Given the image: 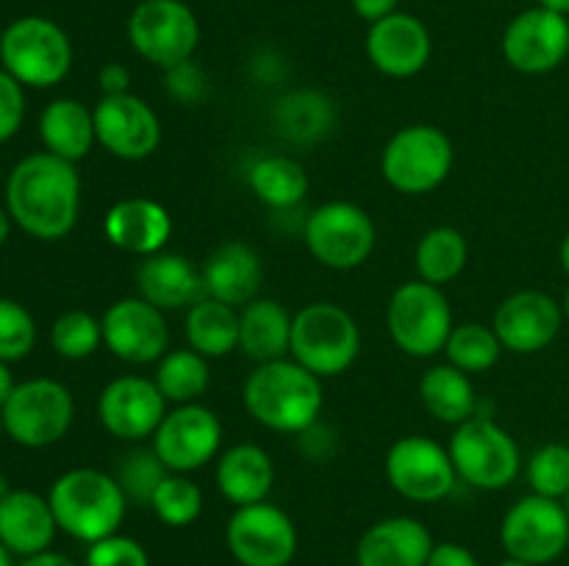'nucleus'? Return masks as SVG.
Returning <instances> with one entry per match:
<instances>
[{
	"label": "nucleus",
	"instance_id": "nucleus-1",
	"mask_svg": "<svg viewBox=\"0 0 569 566\" xmlns=\"http://www.w3.org/2000/svg\"><path fill=\"white\" fill-rule=\"evenodd\" d=\"M6 209L28 236L42 242L64 239L81 214V175L76 164L48 150L17 161L6 181Z\"/></svg>",
	"mask_w": 569,
	"mask_h": 566
},
{
	"label": "nucleus",
	"instance_id": "nucleus-2",
	"mask_svg": "<svg viewBox=\"0 0 569 566\" xmlns=\"http://www.w3.org/2000/svg\"><path fill=\"white\" fill-rule=\"evenodd\" d=\"M242 403L261 427L276 433H306L322 414V377L295 358L259 364L248 375Z\"/></svg>",
	"mask_w": 569,
	"mask_h": 566
},
{
	"label": "nucleus",
	"instance_id": "nucleus-3",
	"mask_svg": "<svg viewBox=\"0 0 569 566\" xmlns=\"http://www.w3.org/2000/svg\"><path fill=\"white\" fill-rule=\"evenodd\" d=\"M48 503L59 530L83 544L114 536L128 511V497L120 481L92 466H78L56 477Z\"/></svg>",
	"mask_w": 569,
	"mask_h": 566
},
{
	"label": "nucleus",
	"instance_id": "nucleus-4",
	"mask_svg": "<svg viewBox=\"0 0 569 566\" xmlns=\"http://www.w3.org/2000/svg\"><path fill=\"white\" fill-rule=\"evenodd\" d=\"M361 350L359 322L337 303H309L292 316L289 353L317 377H337L353 366Z\"/></svg>",
	"mask_w": 569,
	"mask_h": 566
},
{
	"label": "nucleus",
	"instance_id": "nucleus-5",
	"mask_svg": "<svg viewBox=\"0 0 569 566\" xmlns=\"http://www.w3.org/2000/svg\"><path fill=\"white\" fill-rule=\"evenodd\" d=\"M0 61L22 87L50 89L64 81L72 67L70 37L48 17H20L3 31Z\"/></svg>",
	"mask_w": 569,
	"mask_h": 566
},
{
	"label": "nucleus",
	"instance_id": "nucleus-6",
	"mask_svg": "<svg viewBox=\"0 0 569 566\" xmlns=\"http://www.w3.org/2000/svg\"><path fill=\"white\" fill-rule=\"evenodd\" d=\"M448 453L456 475L481 492H500L520 475L522 455L515 436L489 416H470L456 425Z\"/></svg>",
	"mask_w": 569,
	"mask_h": 566
},
{
	"label": "nucleus",
	"instance_id": "nucleus-7",
	"mask_svg": "<svg viewBox=\"0 0 569 566\" xmlns=\"http://www.w3.org/2000/svg\"><path fill=\"white\" fill-rule=\"evenodd\" d=\"M0 414L11 442L28 449H42L70 433L76 400L64 383L53 377H31L17 383Z\"/></svg>",
	"mask_w": 569,
	"mask_h": 566
},
{
	"label": "nucleus",
	"instance_id": "nucleus-8",
	"mask_svg": "<svg viewBox=\"0 0 569 566\" xmlns=\"http://www.w3.org/2000/svg\"><path fill=\"white\" fill-rule=\"evenodd\" d=\"M387 331L398 350L411 358L442 353L453 331V311L442 286L409 281L395 289L387 305Z\"/></svg>",
	"mask_w": 569,
	"mask_h": 566
},
{
	"label": "nucleus",
	"instance_id": "nucleus-9",
	"mask_svg": "<svg viewBox=\"0 0 569 566\" xmlns=\"http://www.w3.org/2000/svg\"><path fill=\"white\" fill-rule=\"evenodd\" d=\"M453 170V142L437 125H406L387 142L381 172L403 194H428L448 181Z\"/></svg>",
	"mask_w": 569,
	"mask_h": 566
},
{
	"label": "nucleus",
	"instance_id": "nucleus-10",
	"mask_svg": "<svg viewBox=\"0 0 569 566\" xmlns=\"http://www.w3.org/2000/svg\"><path fill=\"white\" fill-rule=\"evenodd\" d=\"M500 544L515 560L531 566L553 564L569 547L567 505L542 494H526L503 514Z\"/></svg>",
	"mask_w": 569,
	"mask_h": 566
},
{
	"label": "nucleus",
	"instance_id": "nucleus-11",
	"mask_svg": "<svg viewBox=\"0 0 569 566\" xmlns=\"http://www.w3.org/2000/svg\"><path fill=\"white\" fill-rule=\"evenodd\" d=\"M128 42L139 59L170 70L200 44V22L183 0H142L128 17Z\"/></svg>",
	"mask_w": 569,
	"mask_h": 566
},
{
	"label": "nucleus",
	"instance_id": "nucleus-12",
	"mask_svg": "<svg viewBox=\"0 0 569 566\" xmlns=\"http://www.w3.org/2000/svg\"><path fill=\"white\" fill-rule=\"evenodd\" d=\"M309 253L328 270H356L376 250V222L361 205L331 200L317 205L303 228Z\"/></svg>",
	"mask_w": 569,
	"mask_h": 566
},
{
	"label": "nucleus",
	"instance_id": "nucleus-13",
	"mask_svg": "<svg viewBox=\"0 0 569 566\" xmlns=\"http://www.w3.org/2000/svg\"><path fill=\"white\" fill-rule=\"evenodd\" d=\"M226 544L239 566H289L298 555V527L287 511L264 499L233 511Z\"/></svg>",
	"mask_w": 569,
	"mask_h": 566
},
{
	"label": "nucleus",
	"instance_id": "nucleus-14",
	"mask_svg": "<svg viewBox=\"0 0 569 566\" xmlns=\"http://www.w3.org/2000/svg\"><path fill=\"white\" fill-rule=\"evenodd\" d=\"M387 481L411 503H439L456 488V466L448 447L431 436H403L387 453Z\"/></svg>",
	"mask_w": 569,
	"mask_h": 566
},
{
	"label": "nucleus",
	"instance_id": "nucleus-15",
	"mask_svg": "<svg viewBox=\"0 0 569 566\" xmlns=\"http://www.w3.org/2000/svg\"><path fill=\"white\" fill-rule=\"evenodd\" d=\"M222 444V422L211 408L200 403L176 405L167 411L153 433V449L170 472L200 469L217 458Z\"/></svg>",
	"mask_w": 569,
	"mask_h": 566
},
{
	"label": "nucleus",
	"instance_id": "nucleus-16",
	"mask_svg": "<svg viewBox=\"0 0 569 566\" xmlns=\"http://www.w3.org/2000/svg\"><path fill=\"white\" fill-rule=\"evenodd\" d=\"M94 114V137L100 148L122 161H142L161 144V120L139 94H103Z\"/></svg>",
	"mask_w": 569,
	"mask_h": 566
},
{
	"label": "nucleus",
	"instance_id": "nucleus-17",
	"mask_svg": "<svg viewBox=\"0 0 569 566\" xmlns=\"http://www.w3.org/2000/svg\"><path fill=\"white\" fill-rule=\"evenodd\" d=\"M503 59L526 75H545L565 64L569 55V17L533 6L506 26Z\"/></svg>",
	"mask_w": 569,
	"mask_h": 566
},
{
	"label": "nucleus",
	"instance_id": "nucleus-18",
	"mask_svg": "<svg viewBox=\"0 0 569 566\" xmlns=\"http://www.w3.org/2000/svg\"><path fill=\"white\" fill-rule=\"evenodd\" d=\"M103 344L111 355L133 366L153 364L170 350V327L164 311L142 297H120L106 309Z\"/></svg>",
	"mask_w": 569,
	"mask_h": 566
},
{
	"label": "nucleus",
	"instance_id": "nucleus-19",
	"mask_svg": "<svg viewBox=\"0 0 569 566\" xmlns=\"http://www.w3.org/2000/svg\"><path fill=\"white\" fill-rule=\"evenodd\" d=\"M167 414V400L153 377L122 375L106 383L98 397V420L122 442L153 436Z\"/></svg>",
	"mask_w": 569,
	"mask_h": 566
},
{
	"label": "nucleus",
	"instance_id": "nucleus-20",
	"mask_svg": "<svg viewBox=\"0 0 569 566\" xmlns=\"http://www.w3.org/2000/svg\"><path fill=\"white\" fill-rule=\"evenodd\" d=\"M565 325V309L559 300L539 289L515 292L498 305L492 327L503 350L517 355L542 353L556 342Z\"/></svg>",
	"mask_w": 569,
	"mask_h": 566
},
{
	"label": "nucleus",
	"instance_id": "nucleus-21",
	"mask_svg": "<svg viewBox=\"0 0 569 566\" xmlns=\"http://www.w3.org/2000/svg\"><path fill=\"white\" fill-rule=\"evenodd\" d=\"M365 50L370 64L381 75L411 78L426 70L433 44L426 22L406 11H395V14L372 22L365 39Z\"/></svg>",
	"mask_w": 569,
	"mask_h": 566
},
{
	"label": "nucleus",
	"instance_id": "nucleus-22",
	"mask_svg": "<svg viewBox=\"0 0 569 566\" xmlns=\"http://www.w3.org/2000/svg\"><path fill=\"white\" fill-rule=\"evenodd\" d=\"M103 233L122 253L148 255L161 253L172 236V216L161 203L150 198L117 200L103 220Z\"/></svg>",
	"mask_w": 569,
	"mask_h": 566
},
{
	"label": "nucleus",
	"instance_id": "nucleus-23",
	"mask_svg": "<svg viewBox=\"0 0 569 566\" xmlns=\"http://www.w3.org/2000/svg\"><path fill=\"white\" fill-rule=\"evenodd\" d=\"M433 536L415 516H387L361 533L356 544L359 566H426Z\"/></svg>",
	"mask_w": 569,
	"mask_h": 566
},
{
	"label": "nucleus",
	"instance_id": "nucleus-24",
	"mask_svg": "<svg viewBox=\"0 0 569 566\" xmlns=\"http://www.w3.org/2000/svg\"><path fill=\"white\" fill-rule=\"evenodd\" d=\"M139 297L159 311L192 309L206 297L203 272L181 253H156L142 259L137 270Z\"/></svg>",
	"mask_w": 569,
	"mask_h": 566
},
{
	"label": "nucleus",
	"instance_id": "nucleus-25",
	"mask_svg": "<svg viewBox=\"0 0 569 566\" xmlns=\"http://www.w3.org/2000/svg\"><path fill=\"white\" fill-rule=\"evenodd\" d=\"M200 272H203L206 297H214L233 309L253 303L264 281V264L259 253L244 242H226L211 250Z\"/></svg>",
	"mask_w": 569,
	"mask_h": 566
},
{
	"label": "nucleus",
	"instance_id": "nucleus-26",
	"mask_svg": "<svg viewBox=\"0 0 569 566\" xmlns=\"http://www.w3.org/2000/svg\"><path fill=\"white\" fill-rule=\"evenodd\" d=\"M56 516L48 497L31 488H11L9 497L0 503V542L11 549V555H37L53 544Z\"/></svg>",
	"mask_w": 569,
	"mask_h": 566
},
{
	"label": "nucleus",
	"instance_id": "nucleus-27",
	"mask_svg": "<svg viewBox=\"0 0 569 566\" xmlns=\"http://www.w3.org/2000/svg\"><path fill=\"white\" fill-rule=\"evenodd\" d=\"M214 481L222 497L242 508V505L264 503L270 497L276 466H272L270 453L259 444H237L220 455Z\"/></svg>",
	"mask_w": 569,
	"mask_h": 566
},
{
	"label": "nucleus",
	"instance_id": "nucleus-28",
	"mask_svg": "<svg viewBox=\"0 0 569 566\" xmlns=\"http://www.w3.org/2000/svg\"><path fill=\"white\" fill-rule=\"evenodd\" d=\"M292 316L278 300L256 297L239 311V350L259 364L287 358L292 344Z\"/></svg>",
	"mask_w": 569,
	"mask_h": 566
},
{
	"label": "nucleus",
	"instance_id": "nucleus-29",
	"mask_svg": "<svg viewBox=\"0 0 569 566\" xmlns=\"http://www.w3.org/2000/svg\"><path fill=\"white\" fill-rule=\"evenodd\" d=\"M39 137H42L48 153L78 164L98 142L92 109H87L76 98H56L53 103L44 105L42 117H39Z\"/></svg>",
	"mask_w": 569,
	"mask_h": 566
},
{
	"label": "nucleus",
	"instance_id": "nucleus-30",
	"mask_svg": "<svg viewBox=\"0 0 569 566\" xmlns=\"http://www.w3.org/2000/svg\"><path fill=\"white\" fill-rule=\"evenodd\" d=\"M420 400L433 420L445 425H461L476 416V388L467 372L453 364H437L420 377Z\"/></svg>",
	"mask_w": 569,
	"mask_h": 566
},
{
	"label": "nucleus",
	"instance_id": "nucleus-31",
	"mask_svg": "<svg viewBox=\"0 0 569 566\" xmlns=\"http://www.w3.org/2000/svg\"><path fill=\"white\" fill-rule=\"evenodd\" d=\"M250 192L267 209H295L309 194V172L292 155H264L248 172Z\"/></svg>",
	"mask_w": 569,
	"mask_h": 566
},
{
	"label": "nucleus",
	"instance_id": "nucleus-32",
	"mask_svg": "<svg viewBox=\"0 0 569 566\" xmlns=\"http://www.w3.org/2000/svg\"><path fill=\"white\" fill-rule=\"evenodd\" d=\"M187 342L206 358H226L239 350V311L203 297L187 311Z\"/></svg>",
	"mask_w": 569,
	"mask_h": 566
},
{
	"label": "nucleus",
	"instance_id": "nucleus-33",
	"mask_svg": "<svg viewBox=\"0 0 569 566\" xmlns=\"http://www.w3.org/2000/svg\"><path fill=\"white\" fill-rule=\"evenodd\" d=\"M276 128L289 142H317L333 128V103L315 89L289 92L276 105Z\"/></svg>",
	"mask_w": 569,
	"mask_h": 566
},
{
	"label": "nucleus",
	"instance_id": "nucleus-34",
	"mask_svg": "<svg viewBox=\"0 0 569 566\" xmlns=\"http://www.w3.org/2000/svg\"><path fill=\"white\" fill-rule=\"evenodd\" d=\"M467 259H470V247H467L465 233L459 228L439 225L431 228L417 244L415 266L420 281L445 286L465 272Z\"/></svg>",
	"mask_w": 569,
	"mask_h": 566
},
{
	"label": "nucleus",
	"instance_id": "nucleus-35",
	"mask_svg": "<svg viewBox=\"0 0 569 566\" xmlns=\"http://www.w3.org/2000/svg\"><path fill=\"white\" fill-rule=\"evenodd\" d=\"M156 386L161 388L167 403L172 405H187L198 403L200 394L209 388L211 372L209 358L200 355L198 350L181 347V350H167L161 361H156Z\"/></svg>",
	"mask_w": 569,
	"mask_h": 566
},
{
	"label": "nucleus",
	"instance_id": "nucleus-36",
	"mask_svg": "<svg viewBox=\"0 0 569 566\" xmlns=\"http://www.w3.org/2000/svg\"><path fill=\"white\" fill-rule=\"evenodd\" d=\"M503 344H500L495 327L481 325V322H465V325H453L448 344H445V355L448 364L456 370L476 375V372H487L498 364Z\"/></svg>",
	"mask_w": 569,
	"mask_h": 566
},
{
	"label": "nucleus",
	"instance_id": "nucleus-37",
	"mask_svg": "<svg viewBox=\"0 0 569 566\" xmlns=\"http://www.w3.org/2000/svg\"><path fill=\"white\" fill-rule=\"evenodd\" d=\"M150 508L164 525L187 527L203 511V492L192 477L181 475V472H167V477L150 497Z\"/></svg>",
	"mask_w": 569,
	"mask_h": 566
},
{
	"label": "nucleus",
	"instance_id": "nucleus-38",
	"mask_svg": "<svg viewBox=\"0 0 569 566\" xmlns=\"http://www.w3.org/2000/svg\"><path fill=\"white\" fill-rule=\"evenodd\" d=\"M50 344L67 361H83L103 344V325L89 311H67L50 327Z\"/></svg>",
	"mask_w": 569,
	"mask_h": 566
},
{
	"label": "nucleus",
	"instance_id": "nucleus-39",
	"mask_svg": "<svg viewBox=\"0 0 569 566\" xmlns=\"http://www.w3.org/2000/svg\"><path fill=\"white\" fill-rule=\"evenodd\" d=\"M528 483H531L533 494L542 497L561 499L565 503L569 494V447L561 442L542 444L537 453L531 455L526 469Z\"/></svg>",
	"mask_w": 569,
	"mask_h": 566
},
{
	"label": "nucleus",
	"instance_id": "nucleus-40",
	"mask_svg": "<svg viewBox=\"0 0 569 566\" xmlns=\"http://www.w3.org/2000/svg\"><path fill=\"white\" fill-rule=\"evenodd\" d=\"M167 466L161 464V458L156 455V449H133L122 458L120 472H117V481H120L122 492H126L128 503L137 505H150V497L159 488V483L167 477Z\"/></svg>",
	"mask_w": 569,
	"mask_h": 566
},
{
	"label": "nucleus",
	"instance_id": "nucleus-41",
	"mask_svg": "<svg viewBox=\"0 0 569 566\" xmlns=\"http://www.w3.org/2000/svg\"><path fill=\"white\" fill-rule=\"evenodd\" d=\"M37 344V322L22 303L0 297V361H22Z\"/></svg>",
	"mask_w": 569,
	"mask_h": 566
},
{
	"label": "nucleus",
	"instance_id": "nucleus-42",
	"mask_svg": "<svg viewBox=\"0 0 569 566\" xmlns=\"http://www.w3.org/2000/svg\"><path fill=\"white\" fill-rule=\"evenodd\" d=\"M87 566H150V558L137 538L114 533L87 544Z\"/></svg>",
	"mask_w": 569,
	"mask_h": 566
},
{
	"label": "nucleus",
	"instance_id": "nucleus-43",
	"mask_svg": "<svg viewBox=\"0 0 569 566\" xmlns=\"http://www.w3.org/2000/svg\"><path fill=\"white\" fill-rule=\"evenodd\" d=\"M164 81H167V94L183 105L200 103V100L206 98V87H209L206 72L200 70L192 59L164 70Z\"/></svg>",
	"mask_w": 569,
	"mask_h": 566
},
{
	"label": "nucleus",
	"instance_id": "nucleus-44",
	"mask_svg": "<svg viewBox=\"0 0 569 566\" xmlns=\"http://www.w3.org/2000/svg\"><path fill=\"white\" fill-rule=\"evenodd\" d=\"M26 120V92L17 78L0 70V144L9 142Z\"/></svg>",
	"mask_w": 569,
	"mask_h": 566
},
{
	"label": "nucleus",
	"instance_id": "nucleus-45",
	"mask_svg": "<svg viewBox=\"0 0 569 566\" xmlns=\"http://www.w3.org/2000/svg\"><path fill=\"white\" fill-rule=\"evenodd\" d=\"M426 566H478V558L472 555V549L465 547V544L439 542L433 544Z\"/></svg>",
	"mask_w": 569,
	"mask_h": 566
},
{
	"label": "nucleus",
	"instance_id": "nucleus-46",
	"mask_svg": "<svg viewBox=\"0 0 569 566\" xmlns=\"http://www.w3.org/2000/svg\"><path fill=\"white\" fill-rule=\"evenodd\" d=\"M98 83L103 94H128L131 92V70L120 61H111V64L100 67Z\"/></svg>",
	"mask_w": 569,
	"mask_h": 566
},
{
	"label": "nucleus",
	"instance_id": "nucleus-47",
	"mask_svg": "<svg viewBox=\"0 0 569 566\" xmlns=\"http://www.w3.org/2000/svg\"><path fill=\"white\" fill-rule=\"evenodd\" d=\"M353 3V11L361 17V20H367L372 26V22L383 20V17L395 14L398 11V3L400 0H350Z\"/></svg>",
	"mask_w": 569,
	"mask_h": 566
},
{
	"label": "nucleus",
	"instance_id": "nucleus-48",
	"mask_svg": "<svg viewBox=\"0 0 569 566\" xmlns=\"http://www.w3.org/2000/svg\"><path fill=\"white\" fill-rule=\"evenodd\" d=\"M17 566H78V564L72 558H67V555L53 553V549H44V553L28 555V558H22Z\"/></svg>",
	"mask_w": 569,
	"mask_h": 566
},
{
	"label": "nucleus",
	"instance_id": "nucleus-49",
	"mask_svg": "<svg viewBox=\"0 0 569 566\" xmlns=\"http://www.w3.org/2000/svg\"><path fill=\"white\" fill-rule=\"evenodd\" d=\"M14 377H11V370L6 361H0V408H3V403L9 400V394L14 392Z\"/></svg>",
	"mask_w": 569,
	"mask_h": 566
},
{
	"label": "nucleus",
	"instance_id": "nucleus-50",
	"mask_svg": "<svg viewBox=\"0 0 569 566\" xmlns=\"http://www.w3.org/2000/svg\"><path fill=\"white\" fill-rule=\"evenodd\" d=\"M539 6L548 11H556V14L569 17V0H539Z\"/></svg>",
	"mask_w": 569,
	"mask_h": 566
},
{
	"label": "nucleus",
	"instance_id": "nucleus-51",
	"mask_svg": "<svg viewBox=\"0 0 569 566\" xmlns=\"http://www.w3.org/2000/svg\"><path fill=\"white\" fill-rule=\"evenodd\" d=\"M11 214H9V209H0V244H6V239H9V233H11Z\"/></svg>",
	"mask_w": 569,
	"mask_h": 566
},
{
	"label": "nucleus",
	"instance_id": "nucleus-52",
	"mask_svg": "<svg viewBox=\"0 0 569 566\" xmlns=\"http://www.w3.org/2000/svg\"><path fill=\"white\" fill-rule=\"evenodd\" d=\"M559 261H561V270H565L569 275V233H567L565 242H561V247H559Z\"/></svg>",
	"mask_w": 569,
	"mask_h": 566
},
{
	"label": "nucleus",
	"instance_id": "nucleus-53",
	"mask_svg": "<svg viewBox=\"0 0 569 566\" xmlns=\"http://www.w3.org/2000/svg\"><path fill=\"white\" fill-rule=\"evenodd\" d=\"M11 494V483H9V477L3 475V472H0V503H3L6 497H9Z\"/></svg>",
	"mask_w": 569,
	"mask_h": 566
},
{
	"label": "nucleus",
	"instance_id": "nucleus-54",
	"mask_svg": "<svg viewBox=\"0 0 569 566\" xmlns=\"http://www.w3.org/2000/svg\"><path fill=\"white\" fill-rule=\"evenodd\" d=\"M0 566H14L11 564V549L0 542Z\"/></svg>",
	"mask_w": 569,
	"mask_h": 566
},
{
	"label": "nucleus",
	"instance_id": "nucleus-55",
	"mask_svg": "<svg viewBox=\"0 0 569 566\" xmlns=\"http://www.w3.org/2000/svg\"><path fill=\"white\" fill-rule=\"evenodd\" d=\"M498 566H531V564H526V560H515V558H506L503 564H498Z\"/></svg>",
	"mask_w": 569,
	"mask_h": 566
},
{
	"label": "nucleus",
	"instance_id": "nucleus-56",
	"mask_svg": "<svg viewBox=\"0 0 569 566\" xmlns=\"http://www.w3.org/2000/svg\"><path fill=\"white\" fill-rule=\"evenodd\" d=\"M561 309H565V320H569V289L565 294V303H561Z\"/></svg>",
	"mask_w": 569,
	"mask_h": 566
},
{
	"label": "nucleus",
	"instance_id": "nucleus-57",
	"mask_svg": "<svg viewBox=\"0 0 569 566\" xmlns=\"http://www.w3.org/2000/svg\"><path fill=\"white\" fill-rule=\"evenodd\" d=\"M6 433V427H3V414H0V436H3Z\"/></svg>",
	"mask_w": 569,
	"mask_h": 566
},
{
	"label": "nucleus",
	"instance_id": "nucleus-58",
	"mask_svg": "<svg viewBox=\"0 0 569 566\" xmlns=\"http://www.w3.org/2000/svg\"><path fill=\"white\" fill-rule=\"evenodd\" d=\"M0 183H3V164H0Z\"/></svg>",
	"mask_w": 569,
	"mask_h": 566
},
{
	"label": "nucleus",
	"instance_id": "nucleus-59",
	"mask_svg": "<svg viewBox=\"0 0 569 566\" xmlns=\"http://www.w3.org/2000/svg\"><path fill=\"white\" fill-rule=\"evenodd\" d=\"M565 505H567V514H569V494H567V499H565Z\"/></svg>",
	"mask_w": 569,
	"mask_h": 566
},
{
	"label": "nucleus",
	"instance_id": "nucleus-60",
	"mask_svg": "<svg viewBox=\"0 0 569 566\" xmlns=\"http://www.w3.org/2000/svg\"><path fill=\"white\" fill-rule=\"evenodd\" d=\"M0 42H3V33H0Z\"/></svg>",
	"mask_w": 569,
	"mask_h": 566
}]
</instances>
